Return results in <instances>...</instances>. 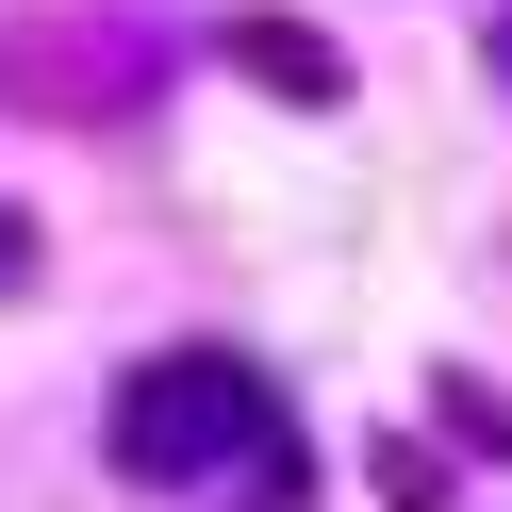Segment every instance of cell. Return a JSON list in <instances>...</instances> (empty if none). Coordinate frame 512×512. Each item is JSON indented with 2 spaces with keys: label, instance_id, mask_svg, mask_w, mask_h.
<instances>
[{
  "label": "cell",
  "instance_id": "obj_1",
  "mask_svg": "<svg viewBox=\"0 0 512 512\" xmlns=\"http://www.w3.org/2000/svg\"><path fill=\"white\" fill-rule=\"evenodd\" d=\"M265 446H281L265 364H232V347H166V364L116 397L100 463H116V479H232V463H265Z\"/></svg>",
  "mask_w": 512,
  "mask_h": 512
},
{
  "label": "cell",
  "instance_id": "obj_2",
  "mask_svg": "<svg viewBox=\"0 0 512 512\" xmlns=\"http://www.w3.org/2000/svg\"><path fill=\"white\" fill-rule=\"evenodd\" d=\"M232 67L265 83V100H298V116H331V100H347V50H331V34H298V17H232Z\"/></svg>",
  "mask_w": 512,
  "mask_h": 512
},
{
  "label": "cell",
  "instance_id": "obj_3",
  "mask_svg": "<svg viewBox=\"0 0 512 512\" xmlns=\"http://www.w3.org/2000/svg\"><path fill=\"white\" fill-rule=\"evenodd\" d=\"M364 479H380L397 512H446V463H430V446H364Z\"/></svg>",
  "mask_w": 512,
  "mask_h": 512
},
{
  "label": "cell",
  "instance_id": "obj_4",
  "mask_svg": "<svg viewBox=\"0 0 512 512\" xmlns=\"http://www.w3.org/2000/svg\"><path fill=\"white\" fill-rule=\"evenodd\" d=\"M17 281H34V215L0 199V298H17Z\"/></svg>",
  "mask_w": 512,
  "mask_h": 512
},
{
  "label": "cell",
  "instance_id": "obj_5",
  "mask_svg": "<svg viewBox=\"0 0 512 512\" xmlns=\"http://www.w3.org/2000/svg\"><path fill=\"white\" fill-rule=\"evenodd\" d=\"M496 67H512V34H496Z\"/></svg>",
  "mask_w": 512,
  "mask_h": 512
}]
</instances>
